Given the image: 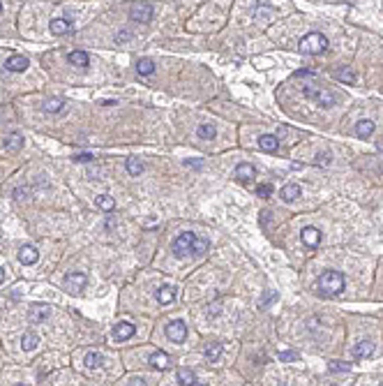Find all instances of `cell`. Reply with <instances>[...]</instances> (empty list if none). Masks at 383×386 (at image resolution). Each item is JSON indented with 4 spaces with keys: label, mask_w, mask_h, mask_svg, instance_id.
Returning <instances> with one entry per match:
<instances>
[{
    "label": "cell",
    "mask_w": 383,
    "mask_h": 386,
    "mask_svg": "<svg viewBox=\"0 0 383 386\" xmlns=\"http://www.w3.org/2000/svg\"><path fill=\"white\" fill-rule=\"evenodd\" d=\"M316 287H319V294H321V296H337V294H342V291H344V287H346L344 273H339V271H325L321 278H319Z\"/></svg>",
    "instance_id": "cell-1"
},
{
    "label": "cell",
    "mask_w": 383,
    "mask_h": 386,
    "mask_svg": "<svg viewBox=\"0 0 383 386\" xmlns=\"http://www.w3.org/2000/svg\"><path fill=\"white\" fill-rule=\"evenodd\" d=\"M302 95L321 109H332L337 104V95L330 93L328 88H321V86H302Z\"/></svg>",
    "instance_id": "cell-2"
},
{
    "label": "cell",
    "mask_w": 383,
    "mask_h": 386,
    "mask_svg": "<svg viewBox=\"0 0 383 386\" xmlns=\"http://www.w3.org/2000/svg\"><path fill=\"white\" fill-rule=\"evenodd\" d=\"M328 46H330V42H328V37H325L323 32H307V35L300 39L298 49H300L302 53H307V56H319V53L328 51Z\"/></svg>",
    "instance_id": "cell-3"
},
{
    "label": "cell",
    "mask_w": 383,
    "mask_h": 386,
    "mask_svg": "<svg viewBox=\"0 0 383 386\" xmlns=\"http://www.w3.org/2000/svg\"><path fill=\"white\" fill-rule=\"evenodd\" d=\"M196 238L199 236L192 234V231H185L180 234L176 241H173V255L176 257H187V255H194V245H196Z\"/></svg>",
    "instance_id": "cell-4"
},
{
    "label": "cell",
    "mask_w": 383,
    "mask_h": 386,
    "mask_svg": "<svg viewBox=\"0 0 383 386\" xmlns=\"http://www.w3.org/2000/svg\"><path fill=\"white\" fill-rule=\"evenodd\" d=\"M166 338L173 340L176 345H180V342L187 340V326L182 319H176V322H169L166 324Z\"/></svg>",
    "instance_id": "cell-5"
},
{
    "label": "cell",
    "mask_w": 383,
    "mask_h": 386,
    "mask_svg": "<svg viewBox=\"0 0 383 386\" xmlns=\"http://www.w3.org/2000/svg\"><path fill=\"white\" fill-rule=\"evenodd\" d=\"M88 285V275L81 271H72L65 275V289H67L69 294H79L83 287Z\"/></svg>",
    "instance_id": "cell-6"
},
{
    "label": "cell",
    "mask_w": 383,
    "mask_h": 386,
    "mask_svg": "<svg viewBox=\"0 0 383 386\" xmlns=\"http://www.w3.org/2000/svg\"><path fill=\"white\" fill-rule=\"evenodd\" d=\"M152 16H155V12H152V7L148 2H136V5H132V12H129V19H132V21L150 23Z\"/></svg>",
    "instance_id": "cell-7"
},
{
    "label": "cell",
    "mask_w": 383,
    "mask_h": 386,
    "mask_svg": "<svg viewBox=\"0 0 383 386\" xmlns=\"http://www.w3.org/2000/svg\"><path fill=\"white\" fill-rule=\"evenodd\" d=\"M49 315H51V305H46V303H32L28 308V322L30 324H42L44 319H49Z\"/></svg>",
    "instance_id": "cell-8"
},
{
    "label": "cell",
    "mask_w": 383,
    "mask_h": 386,
    "mask_svg": "<svg viewBox=\"0 0 383 386\" xmlns=\"http://www.w3.org/2000/svg\"><path fill=\"white\" fill-rule=\"evenodd\" d=\"M19 261L23 266H32L39 261V252L35 245H21V250H19Z\"/></svg>",
    "instance_id": "cell-9"
},
{
    "label": "cell",
    "mask_w": 383,
    "mask_h": 386,
    "mask_svg": "<svg viewBox=\"0 0 383 386\" xmlns=\"http://www.w3.org/2000/svg\"><path fill=\"white\" fill-rule=\"evenodd\" d=\"M300 238H302V243H305L307 248L314 250V248H319V243H321V231H319L316 227H305L300 231Z\"/></svg>",
    "instance_id": "cell-10"
},
{
    "label": "cell",
    "mask_w": 383,
    "mask_h": 386,
    "mask_svg": "<svg viewBox=\"0 0 383 386\" xmlns=\"http://www.w3.org/2000/svg\"><path fill=\"white\" fill-rule=\"evenodd\" d=\"M2 148H5V153H19L23 148V136L19 132H9L2 141Z\"/></svg>",
    "instance_id": "cell-11"
},
{
    "label": "cell",
    "mask_w": 383,
    "mask_h": 386,
    "mask_svg": "<svg viewBox=\"0 0 383 386\" xmlns=\"http://www.w3.org/2000/svg\"><path fill=\"white\" fill-rule=\"evenodd\" d=\"M233 176H236V178H238L240 183H252L256 178V169L252 167V164H247V162H242V164H238V167H236Z\"/></svg>",
    "instance_id": "cell-12"
},
{
    "label": "cell",
    "mask_w": 383,
    "mask_h": 386,
    "mask_svg": "<svg viewBox=\"0 0 383 386\" xmlns=\"http://www.w3.org/2000/svg\"><path fill=\"white\" fill-rule=\"evenodd\" d=\"M351 352L355 358H369V356L376 352V345L372 340H360V342H355V347H353Z\"/></svg>",
    "instance_id": "cell-13"
},
{
    "label": "cell",
    "mask_w": 383,
    "mask_h": 386,
    "mask_svg": "<svg viewBox=\"0 0 383 386\" xmlns=\"http://www.w3.org/2000/svg\"><path fill=\"white\" fill-rule=\"evenodd\" d=\"M28 58L26 56H19V53H14V56H9L7 63H5V67L9 69V72H26L28 69Z\"/></svg>",
    "instance_id": "cell-14"
},
{
    "label": "cell",
    "mask_w": 383,
    "mask_h": 386,
    "mask_svg": "<svg viewBox=\"0 0 383 386\" xmlns=\"http://www.w3.org/2000/svg\"><path fill=\"white\" fill-rule=\"evenodd\" d=\"M134 326L129 324V322H118V324L113 326V338L116 340H129L132 335H134Z\"/></svg>",
    "instance_id": "cell-15"
},
{
    "label": "cell",
    "mask_w": 383,
    "mask_h": 386,
    "mask_svg": "<svg viewBox=\"0 0 383 386\" xmlns=\"http://www.w3.org/2000/svg\"><path fill=\"white\" fill-rule=\"evenodd\" d=\"M148 363L155 368V370H166L169 365H171V358H169V354L166 352H162V349H157L155 354H150V358H148Z\"/></svg>",
    "instance_id": "cell-16"
},
{
    "label": "cell",
    "mask_w": 383,
    "mask_h": 386,
    "mask_svg": "<svg viewBox=\"0 0 383 386\" xmlns=\"http://www.w3.org/2000/svg\"><path fill=\"white\" fill-rule=\"evenodd\" d=\"M300 194H302V190H300V185H295V183H289V185H284V188L279 190V197H282V201H286V204L295 201Z\"/></svg>",
    "instance_id": "cell-17"
},
{
    "label": "cell",
    "mask_w": 383,
    "mask_h": 386,
    "mask_svg": "<svg viewBox=\"0 0 383 386\" xmlns=\"http://www.w3.org/2000/svg\"><path fill=\"white\" fill-rule=\"evenodd\" d=\"M259 148L263 153H275L279 148V139L275 134H261L259 136Z\"/></svg>",
    "instance_id": "cell-18"
},
{
    "label": "cell",
    "mask_w": 383,
    "mask_h": 386,
    "mask_svg": "<svg viewBox=\"0 0 383 386\" xmlns=\"http://www.w3.org/2000/svg\"><path fill=\"white\" fill-rule=\"evenodd\" d=\"M49 28L53 35H67V32H72V21L69 19H53L49 23Z\"/></svg>",
    "instance_id": "cell-19"
},
{
    "label": "cell",
    "mask_w": 383,
    "mask_h": 386,
    "mask_svg": "<svg viewBox=\"0 0 383 386\" xmlns=\"http://www.w3.org/2000/svg\"><path fill=\"white\" fill-rule=\"evenodd\" d=\"M102 363H104V356L99 354V352H88V354L83 356V365H86L88 370H97Z\"/></svg>",
    "instance_id": "cell-20"
},
{
    "label": "cell",
    "mask_w": 383,
    "mask_h": 386,
    "mask_svg": "<svg viewBox=\"0 0 383 386\" xmlns=\"http://www.w3.org/2000/svg\"><path fill=\"white\" fill-rule=\"evenodd\" d=\"M67 61L72 63V65H76V67H88V65H90V56L86 51H72L67 56Z\"/></svg>",
    "instance_id": "cell-21"
},
{
    "label": "cell",
    "mask_w": 383,
    "mask_h": 386,
    "mask_svg": "<svg viewBox=\"0 0 383 386\" xmlns=\"http://www.w3.org/2000/svg\"><path fill=\"white\" fill-rule=\"evenodd\" d=\"M173 298H176V287H171V285H164V287L157 289V301L162 303V305H169V303H173Z\"/></svg>",
    "instance_id": "cell-22"
},
{
    "label": "cell",
    "mask_w": 383,
    "mask_h": 386,
    "mask_svg": "<svg viewBox=\"0 0 383 386\" xmlns=\"http://www.w3.org/2000/svg\"><path fill=\"white\" fill-rule=\"evenodd\" d=\"M152 72H155V61H150V58H141V61H136V74L150 76Z\"/></svg>",
    "instance_id": "cell-23"
},
{
    "label": "cell",
    "mask_w": 383,
    "mask_h": 386,
    "mask_svg": "<svg viewBox=\"0 0 383 386\" xmlns=\"http://www.w3.org/2000/svg\"><path fill=\"white\" fill-rule=\"evenodd\" d=\"M196 134H199V139L210 141V139H215V136H217V129H215V125H210V123H201V125L196 128Z\"/></svg>",
    "instance_id": "cell-24"
},
{
    "label": "cell",
    "mask_w": 383,
    "mask_h": 386,
    "mask_svg": "<svg viewBox=\"0 0 383 386\" xmlns=\"http://www.w3.org/2000/svg\"><path fill=\"white\" fill-rule=\"evenodd\" d=\"M44 111L46 114H62L65 111V102L60 97H51L44 102Z\"/></svg>",
    "instance_id": "cell-25"
},
{
    "label": "cell",
    "mask_w": 383,
    "mask_h": 386,
    "mask_svg": "<svg viewBox=\"0 0 383 386\" xmlns=\"http://www.w3.org/2000/svg\"><path fill=\"white\" fill-rule=\"evenodd\" d=\"M37 347H39V338L28 331V333L21 338V349H23V352H35Z\"/></svg>",
    "instance_id": "cell-26"
},
{
    "label": "cell",
    "mask_w": 383,
    "mask_h": 386,
    "mask_svg": "<svg viewBox=\"0 0 383 386\" xmlns=\"http://www.w3.org/2000/svg\"><path fill=\"white\" fill-rule=\"evenodd\" d=\"M178 384H180V386L199 384V379H196V375L189 370V368H180V370H178Z\"/></svg>",
    "instance_id": "cell-27"
},
{
    "label": "cell",
    "mask_w": 383,
    "mask_h": 386,
    "mask_svg": "<svg viewBox=\"0 0 383 386\" xmlns=\"http://www.w3.org/2000/svg\"><path fill=\"white\" fill-rule=\"evenodd\" d=\"M372 132H374V123L367 121V118L355 125V134L360 136V139H367V136H372Z\"/></svg>",
    "instance_id": "cell-28"
},
{
    "label": "cell",
    "mask_w": 383,
    "mask_h": 386,
    "mask_svg": "<svg viewBox=\"0 0 383 386\" xmlns=\"http://www.w3.org/2000/svg\"><path fill=\"white\" fill-rule=\"evenodd\" d=\"M95 204L102 208V211H106V213H111L113 208H116V199L111 197V194H99L97 199H95Z\"/></svg>",
    "instance_id": "cell-29"
},
{
    "label": "cell",
    "mask_w": 383,
    "mask_h": 386,
    "mask_svg": "<svg viewBox=\"0 0 383 386\" xmlns=\"http://www.w3.org/2000/svg\"><path fill=\"white\" fill-rule=\"evenodd\" d=\"M222 349H224V347H222L219 342H212V345H208V347H206V352H203V354H206V358H208L210 363H215L219 356H222Z\"/></svg>",
    "instance_id": "cell-30"
},
{
    "label": "cell",
    "mask_w": 383,
    "mask_h": 386,
    "mask_svg": "<svg viewBox=\"0 0 383 386\" xmlns=\"http://www.w3.org/2000/svg\"><path fill=\"white\" fill-rule=\"evenodd\" d=\"M125 167H127L129 176H139V174H143V169H146L141 160H136V158H129L127 162H125Z\"/></svg>",
    "instance_id": "cell-31"
},
{
    "label": "cell",
    "mask_w": 383,
    "mask_h": 386,
    "mask_svg": "<svg viewBox=\"0 0 383 386\" xmlns=\"http://www.w3.org/2000/svg\"><path fill=\"white\" fill-rule=\"evenodd\" d=\"M335 79H339V81H344V84H353V81H355V72H353L351 67L337 69V72H335Z\"/></svg>",
    "instance_id": "cell-32"
},
{
    "label": "cell",
    "mask_w": 383,
    "mask_h": 386,
    "mask_svg": "<svg viewBox=\"0 0 383 386\" xmlns=\"http://www.w3.org/2000/svg\"><path fill=\"white\" fill-rule=\"evenodd\" d=\"M275 301H277V291H275V289H268V291L259 298V308H268V305H272Z\"/></svg>",
    "instance_id": "cell-33"
},
{
    "label": "cell",
    "mask_w": 383,
    "mask_h": 386,
    "mask_svg": "<svg viewBox=\"0 0 383 386\" xmlns=\"http://www.w3.org/2000/svg\"><path fill=\"white\" fill-rule=\"evenodd\" d=\"M277 358L282 361V363H295V361L300 358V354H298V352H293V349H286V352H279Z\"/></svg>",
    "instance_id": "cell-34"
},
{
    "label": "cell",
    "mask_w": 383,
    "mask_h": 386,
    "mask_svg": "<svg viewBox=\"0 0 383 386\" xmlns=\"http://www.w3.org/2000/svg\"><path fill=\"white\" fill-rule=\"evenodd\" d=\"M268 12H272V7H263V5H259V7H256V21H259V23L268 21V19H270Z\"/></svg>",
    "instance_id": "cell-35"
},
{
    "label": "cell",
    "mask_w": 383,
    "mask_h": 386,
    "mask_svg": "<svg viewBox=\"0 0 383 386\" xmlns=\"http://www.w3.org/2000/svg\"><path fill=\"white\" fill-rule=\"evenodd\" d=\"M270 194H272V185H270V183H263V185H259V188H256V197L268 199Z\"/></svg>",
    "instance_id": "cell-36"
},
{
    "label": "cell",
    "mask_w": 383,
    "mask_h": 386,
    "mask_svg": "<svg viewBox=\"0 0 383 386\" xmlns=\"http://www.w3.org/2000/svg\"><path fill=\"white\" fill-rule=\"evenodd\" d=\"M210 248V243L206 241V238H196V245H194V255H206Z\"/></svg>",
    "instance_id": "cell-37"
},
{
    "label": "cell",
    "mask_w": 383,
    "mask_h": 386,
    "mask_svg": "<svg viewBox=\"0 0 383 386\" xmlns=\"http://www.w3.org/2000/svg\"><path fill=\"white\" fill-rule=\"evenodd\" d=\"M330 372H349L351 370V363H339V361H330Z\"/></svg>",
    "instance_id": "cell-38"
},
{
    "label": "cell",
    "mask_w": 383,
    "mask_h": 386,
    "mask_svg": "<svg viewBox=\"0 0 383 386\" xmlns=\"http://www.w3.org/2000/svg\"><path fill=\"white\" fill-rule=\"evenodd\" d=\"M12 194H14L16 201H23V199H28V194H30V188H23L21 185V188H16Z\"/></svg>",
    "instance_id": "cell-39"
},
{
    "label": "cell",
    "mask_w": 383,
    "mask_h": 386,
    "mask_svg": "<svg viewBox=\"0 0 383 386\" xmlns=\"http://www.w3.org/2000/svg\"><path fill=\"white\" fill-rule=\"evenodd\" d=\"M270 215H272V213H268V211H263V213H261V227H263V229H265V227L270 229V227H272Z\"/></svg>",
    "instance_id": "cell-40"
},
{
    "label": "cell",
    "mask_w": 383,
    "mask_h": 386,
    "mask_svg": "<svg viewBox=\"0 0 383 386\" xmlns=\"http://www.w3.org/2000/svg\"><path fill=\"white\" fill-rule=\"evenodd\" d=\"M72 160H74V162H92L95 158H92L90 153H81V155H74Z\"/></svg>",
    "instance_id": "cell-41"
},
{
    "label": "cell",
    "mask_w": 383,
    "mask_h": 386,
    "mask_svg": "<svg viewBox=\"0 0 383 386\" xmlns=\"http://www.w3.org/2000/svg\"><path fill=\"white\" fill-rule=\"evenodd\" d=\"M316 164H330V153H319V155H316Z\"/></svg>",
    "instance_id": "cell-42"
},
{
    "label": "cell",
    "mask_w": 383,
    "mask_h": 386,
    "mask_svg": "<svg viewBox=\"0 0 383 386\" xmlns=\"http://www.w3.org/2000/svg\"><path fill=\"white\" fill-rule=\"evenodd\" d=\"M127 39H132V32L129 31H122L120 35H116V42H118V44H120V42H127Z\"/></svg>",
    "instance_id": "cell-43"
},
{
    "label": "cell",
    "mask_w": 383,
    "mask_h": 386,
    "mask_svg": "<svg viewBox=\"0 0 383 386\" xmlns=\"http://www.w3.org/2000/svg\"><path fill=\"white\" fill-rule=\"evenodd\" d=\"M129 384H148V382H146L143 377H132L129 379Z\"/></svg>",
    "instance_id": "cell-44"
},
{
    "label": "cell",
    "mask_w": 383,
    "mask_h": 386,
    "mask_svg": "<svg viewBox=\"0 0 383 386\" xmlns=\"http://www.w3.org/2000/svg\"><path fill=\"white\" fill-rule=\"evenodd\" d=\"M102 104H104V106H113V104H118V102H116V99H104Z\"/></svg>",
    "instance_id": "cell-45"
},
{
    "label": "cell",
    "mask_w": 383,
    "mask_h": 386,
    "mask_svg": "<svg viewBox=\"0 0 383 386\" xmlns=\"http://www.w3.org/2000/svg\"><path fill=\"white\" fill-rule=\"evenodd\" d=\"M113 227H116V220H109V222H106V229H113Z\"/></svg>",
    "instance_id": "cell-46"
},
{
    "label": "cell",
    "mask_w": 383,
    "mask_h": 386,
    "mask_svg": "<svg viewBox=\"0 0 383 386\" xmlns=\"http://www.w3.org/2000/svg\"><path fill=\"white\" fill-rule=\"evenodd\" d=\"M2 282H5V271L0 268V285H2Z\"/></svg>",
    "instance_id": "cell-47"
},
{
    "label": "cell",
    "mask_w": 383,
    "mask_h": 386,
    "mask_svg": "<svg viewBox=\"0 0 383 386\" xmlns=\"http://www.w3.org/2000/svg\"><path fill=\"white\" fill-rule=\"evenodd\" d=\"M0 12H2V2H0Z\"/></svg>",
    "instance_id": "cell-48"
}]
</instances>
